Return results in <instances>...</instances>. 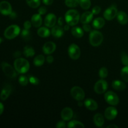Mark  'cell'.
Masks as SVG:
<instances>
[{
	"instance_id": "cell-8",
	"label": "cell",
	"mask_w": 128,
	"mask_h": 128,
	"mask_svg": "<svg viewBox=\"0 0 128 128\" xmlns=\"http://www.w3.org/2000/svg\"><path fill=\"white\" fill-rule=\"evenodd\" d=\"M68 54L72 60H78L81 56V50L80 47L76 44H71L68 48Z\"/></svg>"
},
{
	"instance_id": "cell-42",
	"label": "cell",
	"mask_w": 128,
	"mask_h": 128,
	"mask_svg": "<svg viewBox=\"0 0 128 128\" xmlns=\"http://www.w3.org/2000/svg\"><path fill=\"white\" fill-rule=\"evenodd\" d=\"M82 29H83L84 31H86V32H89V31H91V26H90V24H88V23L83 24Z\"/></svg>"
},
{
	"instance_id": "cell-6",
	"label": "cell",
	"mask_w": 128,
	"mask_h": 128,
	"mask_svg": "<svg viewBox=\"0 0 128 128\" xmlns=\"http://www.w3.org/2000/svg\"><path fill=\"white\" fill-rule=\"evenodd\" d=\"M104 100L109 104L112 106H116L120 102L118 96L113 91H108L104 94Z\"/></svg>"
},
{
	"instance_id": "cell-5",
	"label": "cell",
	"mask_w": 128,
	"mask_h": 128,
	"mask_svg": "<svg viewBox=\"0 0 128 128\" xmlns=\"http://www.w3.org/2000/svg\"><path fill=\"white\" fill-rule=\"evenodd\" d=\"M1 66L5 75H6L10 78H16L17 76V72H16V70L14 69L11 65L9 64L6 62H1Z\"/></svg>"
},
{
	"instance_id": "cell-9",
	"label": "cell",
	"mask_w": 128,
	"mask_h": 128,
	"mask_svg": "<svg viewBox=\"0 0 128 128\" xmlns=\"http://www.w3.org/2000/svg\"><path fill=\"white\" fill-rule=\"evenodd\" d=\"M108 82L104 80L101 79L96 82L94 86V90L97 94H101L106 92V90H108Z\"/></svg>"
},
{
	"instance_id": "cell-46",
	"label": "cell",
	"mask_w": 128,
	"mask_h": 128,
	"mask_svg": "<svg viewBox=\"0 0 128 128\" xmlns=\"http://www.w3.org/2000/svg\"><path fill=\"white\" fill-rule=\"evenodd\" d=\"M63 22H64V20L62 17H60V18L58 19V22L59 26H62V24H63Z\"/></svg>"
},
{
	"instance_id": "cell-2",
	"label": "cell",
	"mask_w": 128,
	"mask_h": 128,
	"mask_svg": "<svg viewBox=\"0 0 128 128\" xmlns=\"http://www.w3.org/2000/svg\"><path fill=\"white\" fill-rule=\"evenodd\" d=\"M14 66L18 73H26L30 70V63L28 61L24 58H17L14 62Z\"/></svg>"
},
{
	"instance_id": "cell-17",
	"label": "cell",
	"mask_w": 128,
	"mask_h": 128,
	"mask_svg": "<svg viewBox=\"0 0 128 128\" xmlns=\"http://www.w3.org/2000/svg\"><path fill=\"white\" fill-rule=\"evenodd\" d=\"M93 15L91 11H86L80 17V22L82 24L89 23L92 21Z\"/></svg>"
},
{
	"instance_id": "cell-19",
	"label": "cell",
	"mask_w": 128,
	"mask_h": 128,
	"mask_svg": "<svg viewBox=\"0 0 128 128\" xmlns=\"http://www.w3.org/2000/svg\"><path fill=\"white\" fill-rule=\"evenodd\" d=\"M31 22L32 25L35 28H40L42 24V20L41 18V15L40 14H35L31 17Z\"/></svg>"
},
{
	"instance_id": "cell-16",
	"label": "cell",
	"mask_w": 128,
	"mask_h": 128,
	"mask_svg": "<svg viewBox=\"0 0 128 128\" xmlns=\"http://www.w3.org/2000/svg\"><path fill=\"white\" fill-rule=\"evenodd\" d=\"M84 104L88 110H91V111H95L98 108V104L96 101L91 98L86 99L84 101Z\"/></svg>"
},
{
	"instance_id": "cell-15",
	"label": "cell",
	"mask_w": 128,
	"mask_h": 128,
	"mask_svg": "<svg viewBox=\"0 0 128 128\" xmlns=\"http://www.w3.org/2000/svg\"><path fill=\"white\" fill-rule=\"evenodd\" d=\"M56 22V15L52 13H50L46 15L44 19V24L48 28H52L55 26Z\"/></svg>"
},
{
	"instance_id": "cell-24",
	"label": "cell",
	"mask_w": 128,
	"mask_h": 128,
	"mask_svg": "<svg viewBox=\"0 0 128 128\" xmlns=\"http://www.w3.org/2000/svg\"><path fill=\"white\" fill-rule=\"evenodd\" d=\"M105 24V20L102 18H97L92 21V26L95 29H101Z\"/></svg>"
},
{
	"instance_id": "cell-20",
	"label": "cell",
	"mask_w": 128,
	"mask_h": 128,
	"mask_svg": "<svg viewBox=\"0 0 128 128\" xmlns=\"http://www.w3.org/2000/svg\"><path fill=\"white\" fill-rule=\"evenodd\" d=\"M51 33L54 37L61 38L64 34V29L61 26H54L51 29Z\"/></svg>"
},
{
	"instance_id": "cell-25",
	"label": "cell",
	"mask_w": 128,
	"mask_h": 128,
	"mask_svg": "<svg viewBox=\"0 0 128 128\" xmlns=\"http://www.w3.org/2000/svg\"><path fill=\"white\" fill-rule=\"evenodd\" d=\"M71 34L74 37L80 38L83 36L84 30L80 27H73L71 29Z\"/></svg>"
},
{
	"instance_id": "cell-36",
	"label": "cell",
	"mask_w": 128,
	"mask_h": 128,
	"mask_svg": "<svg viewBox=\"0 0 128 128\" xmlns=\"http://www.w3.org/2000/svg\"><path fill=\"white\" fill-rule=\"evenodd\" d=\"M108 75V71L107 68L105 67L101 68L99 71V76L101 79H104Z\"/></svg>"
},
{
	"instance_id": "cell-21",
	"label": "cell",
	"mask_w": 128,
	"mask_h": 128,
	"mask_svg": "<svg viewBox=\"0 0 128 128\" xmlns=\"http://www.w3.org/2000/svg\"><path fill=\"white\" fill-rule=\"evenodd\" d=\"M116 16H117L118 21L121 24L124 25L128 22V16L124 11H121L118 12Z\"/></svg>"
},
{
	"instance_id": "cell-48",
	"label": "cell",
	"mask_w": 128,
	"mask_h": 128,
	"mask_svg": "<svg viewBox=\"0 0 128 128\" xmlns=\"http://www.w3.org/2000/svg\"><path fill=\"white\" fill-rule=\"evenodd\" d=\"M9 16H10V18H11V19H15L16 18V16H17V15H16V13L15 12H11V14H10Z\"/></svg>"
},
{
	"instance_id": "cell-32",
	"label": "cell",
	"mask_w": 128,
	"mask_h": 128,
	"mask_svg": "<svg viewBox=\"0 0 128 128\" xmlns=\"http://www.w3.org/2000/svg\"><path fill=\"white\" fill-rule=\"evenodd\" d=\"M28 5L32 8H37L41 4L40 0H26Z\"/></svg>"
},
{
	"instance_id": "cell-41",
	"label": "cell",
	"mask_w": 128,
	"mask_h": 128,
	"mask_svg": "<svg viewBox=\"0 0 128 128\" xmlns=\"http://www.w3.org/2000/svg\"><path fill=\"white\" fill-rule=\"evenodd\" d=\"M31 25H32V23L31 22H30V21H26L24 22V28L26 30H30V28H31Z\"/></svg>"
},
{
	"instance_id": "cell-22",
	"label": "cell",
	"mask_w": 128,
	"mask_h": 128,
	"mask_svg": "<svg viewBox=\"0 0 128 128\" xmlns=\"http://www.w3.org/2000/svg\"><path fill=\"white\" fill-rule=\"evenodd\" d=\"M93 121L97 127H102L104 124V118L101 114L97 113L94 116Z\"/></svg>"
},
{
	"instance_id": "cell-1",
	"label": "cell",
	"mask_w": 128,
	"mask_h": 128,
	"mask_svg": "<svg viewBox=\"0 0 128 128\" xmlns=\"http://www.w3.org/2000/svg\"><path fill=\"white\" fill-rule=\"evenodd\" d=\"M65 21L66 23L71 26L77 24L80 20V16L78 11L76 10H70L65 14Z\"/></svg>"
},
{
	"instance_id": "cell-34",
	"label": "cell",
	"mask_w": 128,
	"mask_h": 128,
	"mask_svg": "<svg viewBox=\"0 0 128 128\" xmlns=\"http://www.w3.org/2000/svg\"><path fill=\"white\" fill-rule=\"evenodd\" d=\"M121 76L125 82H128V66H124L121 71Z\"/></svg>"
},
{
	"instance_id": "cell-47",
	"label": "cell",
	"mask_w": 128,
	"mask_h": 128,
	"mask_svg": "<svg viewBox=\"0 0 128 128\" xmlns=\"http://www.w3.org/2000/svg\"><path fill=\"white\" fill-rule=\"evenodd\" d=\"M21 52H20V51H16V52H15L14 53V56L15 58H19L20 56H21Z\"/></svg>"
},
{
	"instance_id": "cell-14",
	"label": "cell",
	"mask_w": 128,
	"mask_h": 128,
	"mask_svg": "<svg viewBox=\"0 0 128 128\" xmlns=\"http://www.w3.org/2000/svg\"><path fill=\"white\" fill-rule=\"evenodd\" d=\"M61 116L63 121H70L73 117V111L72 109L68 107L64 108L61 112Z\"/></svg>"
},
{
	"instance_id": "cell-43",
	"label": "cell",
	"mask_w": 128,
	"mask_h": 128,
	"mask_svg": "<svg viewBox=\"0 0 128 128\" xmlns=\"http://www.w3.org/2000/svg\"><path fill=\"white\" fill-rule=\"evenodd\" d=\"M56 128H64L66 127V124H65L64 121H59L58 123L56 124Z\"/></svg>"
},
{
	"instance_id": "cell-10",
	"label": "cell",
	"mask_w": 128,
	"mask_h": 128,
	"mask_svg": "<svg viewBox=\"0 0 128 128\" xmlns=\"http://www.w3.org/2000/svg\"><path fill=\"white\" fill-rule=\"evenodd\" d=\"M118 12V11L116 6L114 5H112L104 12L103 16L106 20L111 21L117 16Z\"/></svg>"
},
{
	"instance_id": "cell-3",
	"label": "cell",
	"mask_w": 128,
	"mask_h": 128,
	"mask_svg": "<svg viewBox=\"0 0 128 128\" xmlns=\"http://www.w3.org/2000/svg\"><path fill=\"white\" fill-rule=\"evenodd\" d=\"M89 41L92 46L97 47L101 45L103 41V35L100 31L94 30L90 32L89 36Z\"/></svg>"
},
{
	"instance_id": "cell-30",
	"label": "cell",
	"mask_w": 128,
	"mask_h": 128,
	"mask_svg": "<svg viewBox=\"0 0 128 128\" xmlns=\"http://www.w3.org/2000/svg\"><path fill=\"white\" fill-rule=\"evenodd\" d=\"M21 37L24 41H28L31 40L32 35H31V32L30 31V30H26L24 29L21 32Z\"/></svg>"
},
{
	"instance_id": "cell-40",
	"label": "cell",
	"mask_w": 128,
	"mask_h": 128,
	"mask_svg": "<svg viewBox=\"0 0 128 128\" xmlns=\"http://www.w3.org/2000/svg\"><path fill=\"white\" fill-rule=\"evenodd\" d=\"M47 12V9H46V7H44V6H42V7L40 8L38 10V14H40V15H44Z\"/></svg>"
},
{
	"instance_id": "cell-35",
	"label": "cell",
	"mask_w": 128,
	"mask_h": 128,
	"mask_svg": "<svg viewBox=\"0 0 128 128\" xmlns=\"http://www.w3.org/2000/svg\"><path fill=\"white\" fill-rule=\"evenodd\" d=\"M121 60L122 64L124 66H128V55L124 51H122L121 54Z\"/></svg>"
},
{
	"instance_id": "cell-45",
	"label": "cell",
	"mask_w": 128,
	"mask_h": 128,
	"mask_svg": "<svg viewBox=\"0 0 128 128\" xmlns=\"http://www.w3.org/2000/svg\"><path fill=\"white\" fill-rule=\"evenodd\" d=\"M46 61H47L49 64H51L54 61L53 57H52V56H51V55L48 56L46 58Z\"/></svg>"
},
{
	"instance_id": "cell-33",
	"label": "cell",
	"mask_w": 128,
	"mask_h": 128,
	"mask_svg": "<svg viewBox=\"0 0 128 128\" xmlns=\"http://www.w3.org/2000/svg\"><path fill=\"white\" fill-rule=\"evenodd\" d=\"M80 4V0H65V4L69 8L77 7Z\"/></svg>"
},
{
	"instance_id": "cell-37",
	"label": "cell",
	"mask_w": 128,
	"mask_h": 128,
	"mask_svg": "<svg viewBox=\"0 0 128 128\" xmlns=\"http://www.w3.org/2000/svg\"><path fill=\"white\" fill-rule=\"evenodd\" d=\"M18 81H19V82H20V84L21 85V86H26V85L28 84L29 78L27 77V76H23V75H22V76H20V78H19Z\"/></svg>"
},
{
	"instance_id": "cell-26",
	"label": "cell",
	"mask_w": 128,
	"mask_h": 128,
	"mask_svg": "<svg viewBox=\"0 0 128 128\" xmlns=\"http://www.w3.org/2000/svg\"><path fill=\"white\" fill-rule=\"evenodd\" d=\"M38 35L41 38H47L51 34V31H50L48 28L46 27H41L37 31Z\"/></svg>"
},
{
	"instance_id": "cell-27",
	"label": "cell",
	"mask_w": 128,
	"mask_h": 128,
	"mask_svg": "<svg viewBox=\"0 0 128 128\" xmlns=\"http://www.w3.org/2000/svg\"><path fill=\"white\" fill-rule=\"evenodd\" d=\"M23 54L26 57H32L35 54V51L31 46H26L24 48Z\"/></svg>"
},
{
	"instance_id": "cell-13",
	"label": "cell",
	"mask_w": 128,
	"mask_h": 128,
	"mask_svg": "<svg viewBox=\"0 0 128 128\" xmlns=\"http://www.w3.org/2000/svg\"><path fill=\"white\" fill-rule=\"evenodd\" d=\"M56 48V45L52 41L46 42L42 46V51L45 54H51L54 52Z\"/></svg>"
},
{
	"instance_id": "cell-11",
	"label": "cell",
	"mask_w": 128,
	"mask_h": 128,
	"mask_svg": "<svg viewBox=\"0 0 128 128\" xmlns=\"http://www.w3.org/2000/svg\"><path fill=\"white\" fill-rule=\"evenodd\" d=\"M0 12L5 16L10 15L12 12V6L8 1H2L0 2Z\"/></svg>"
},
{
	"instance_id": "cell-52",
	"label": "cell",
	"mask_w": 128,
	"mask_h": 128,
	"mask_svg": "<svg viewBox=\"0 0 128 128\" xmlns=\"http://www.w3.org/2000/svg\"><path fill=\"white\" fill-rule=\"evenodd\" d=\"M78 106H82V102H79V104H78Z\"/></svg>"
},
{
	"instance_id": "cell-23",
	"label": "cell",
	"mask_w": 128,
	"mask_h": 128,
	"mask_svg": "<svg viewBox=\"0 0 128 128\" xmlns=\"http://www.w3.org/2000/svg\"><path fill=\"white\" fill-rule=\"evenodd\" d=\"M112 87L117 91H123L126 88V84L120 80H115L112 81Z\"/></svg>"
},
{
	"instance_id": "cell-31",
	"label": "cell",
	"mask_w": 128,
	"mask_h": 128,
	"mask_svg": "<svg viewBox=\"0 0 128 128\" xmlns=\"http://www.w3.org/2000/svg\"><path fill=\"white\" fill-rule=\"evenodd\" d=\"M79 4L80 5L81 8L83 9V10H87L91 7V0H80V4Z\"/></svg>"
},
{
	"instance_id": "cell-28",
	"label": "cell",
	"mask_w": 128,
	"mask_h": 128,
	"mask_svg": "<svg viewBox=\"0 0 128 128\" xmlns=\"http://www.w3.org/2000/svg\"><path fill=\"white\" fill-rule=\"evenodd\" d=\"M45 61V58L43 55L40 54L36 56L34 58L33 63L36 66H41L44 64Z\"/></svg>"
},
{
	"instance_id": "cell-38",
	"label": "cell",
	"mask_w": 128,
	"mask_h": 128,
	"mask_svg": "<svg viewBox=\"0 0 128 128\" xmlns=\"http://www.w3.org/2000/svg\"><path fill=\"white\" fill-rule=\"evenodd\" d=\"M29 81L31 84L33 85H38L40 83V80L38 78L35 77L34 76H29Z\"/></svg>"
},
{
	"instance_id": "cell-53",
	"label": "cell",
	"mask_w": 128,
	"mask_h": 128,
	"mask_svg": "<svg viewBox=\"0 0 128 128\" xmlns=\"http://www.w3.org/2000/svg\"><path fill=\"white\" fill-rule=\"evenodd\" d=\"M2 38H1V37H0V44L1 43V42H2Z\"/></svg>"
},
{
	"instance_id": "cell-12",
	"label": "cell",
	"mask_w": 128,
	"mask_h": 128,
	"mask_svg": "<svg viewBox=\"0 0 128 128\" xmlns=\"http://www.w3.org/2000/svg\"><path fill=\"white\" fill-rule=\"evenodd\" d=\"M118 115V110L114 107H108L104 111V116L108 120H113Z\"/></svg>"
},
{
	"instance_id": "cell-29",
	"label": "cell",
	"mask_w": 128,
	"mask_h": 128,
	"mask_svg": "<svg viewBox=\"0 0 128 128\" xmlns=\"http://www.w3.org/2000/svg\"><path fill=\"white\" fill-rule=\"evenodd\" d=\"M67 127L69 128H84V125L80 121H77V120H72L68 123Z\"/></svg>"
},
{
	"instance_id": "cell-50",
	"label": "cell",
	"mask_w": 128,
	"mask_h": 128,
	"mask_svg": "<svg viewBox=\"0 0 128 128\" xmlns=\"http://www.w3.org/2000/svg\"><path fill=\"white\" fill-rule=\"evenodd\" d=\"M118 128V126H116V125L114 124H111V125H109L108 126H107V128Z\"/></svg>"
},
{
	"instance_id": "cell-39",
	"label": "cell",
	"mask_w": 128,
	"mask_h": 128,
	"mask_svg": "<svg viewBox=\"0 0 128 128\" xmlns=\"http://www.w3.org/2000/svg\"><path fill=\"white\" fill-rule=\"evenodd\" d=\"M91 12L93 13V14H98L101 12V8L98 6H94V7H93V8L92 9Z\"/></svg>"
},
{
	"instance_id": "cell-18",
	"label": "cell",
	"mask_w": 128,
	"mask_h": 128,
	"mask_svg": "<svg viewBox=\"0 0 128 128\" xmlns=\"http://www.w3.org/2000/svg\"><path fill=\"white\" fill-rule=\"evenodd\" d=\"M12 91V88L10 85H6L1 90V94H0V99L2 101H5L8 99V98L11 94Z\"/></svg>"
},
{
	"instance_id": "cell-44",
	"label": "cell",
	"mask_w": 128,
	"mask_h": 128,
	"mask_svg": "<svg viewBox=\"0 0 128 128\" xmlns=\"http://www.w3.org/2000/svg\"><path fill=\"white\" fill-rule=\"evenodd\" d=\"M53 0H42V2L45 5L47 6H50L53 3Z\"/></svg>"
},
{
	"instance_id": "cell-4",
	"label": "cell",
	"mask_w": 128,
	"mask_h": 128,
	"mask_svg": "<svg viewBox=\"0 0 128 128\" xmlns=\"http://www.w3.org/2000/svg\"><path fill=\"white\" fill-rule=\"evenodd\" d=\"M20 31L21 29L18 25H11L6 29L4 36L8 40H12L20 34Z\"/></svg>"
},
{
	"instance_id": "cell-49",
	"label": "cell",
	"mask_w": 128,
	"mask_h": 128,
	"mask_svg": "<svg viewBox=\"0 0 128 128\" xmlns=\"http://www.w3.org/2000/svg\"><path fill=\"white\" fill-rule=\"evenodd\" d=\"M3 111H4V105L0 102V115L2 114Z\"/></svg>"
},
{
	"instance_id": "cell-51",
	"label": "cell",
	"mask_w": 128,
	"mask_h": 128,
	"mask_svg": "<svg viewBox=\"0 0 128 128\" xmlns=\"http://www.w3.org/2000/svg\"><path fill=\"white\" fill-rule=\"evenodd\" d=\"M69 28H70V25L69 24H66V25H64V30H66V31H67V30H69Z\"/></svg>"
},
{
	"instance_id": "cell-7",
	"label": "cell",
	"mask_w": 128,
	"mask_h": 128,
	"mask_svg": "<svg viewBox=\"0 0 128 128\" xmlns=\"http://www.w3.org/2000/svg\"><path fill=\"white\" fill-rule=\"evenodd\" d=\"M71 95L75 100L78 101H82L85 98L84 91L79 86H74L71 88Z\"/></svg>"
}]
</instances>
